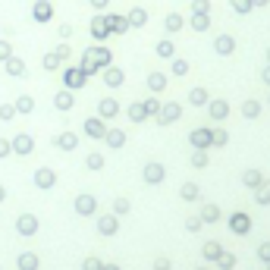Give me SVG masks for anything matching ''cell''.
<instances>
[{
	"mask_svg": "<svg viewBox=\"0 0 270 270\" xmlns=\"http://www.w3.org/2000/svg\"><path fill=\"white\" fill-rule=\"evenodd\" d=\"M28 145H32V141L22 135V138H16V148H19V151H28Z\"/></svg>",
	"mask_w": 270,
	"mask_h": 270,
	"instance_id": "4",
	"label": "cell"
},
{
	"mask_svg": "<svg viewBox=\"0 0 270 270\" xmlns=\"http://www.w3.org/2000/svg\"><path fill=\"white\" fill-rule=\"evenodd\" d=\"M0 116L10 119V116H13V107H10V104H4V107H0Z\"/></svg>",
	"mask_w": 270,
	"mask_h": 270,
	"instance_id": "5",
	"label": "cell"
},
{
	"mask_svg": "<svg viewBox=\"0 0 270 270\" xmlns=\"http://www.w3.org/2000/svg\"><path fill=\"white\" fill-rule=\"evenodd\" d=\"M35 16H38V19H47V16H50V7H47V4H38V7H35Z\"/></svg>",
	"mask_w": 270,
	"mask_h": 270,
	"instance_id": "2",
	"label": "cell"
},
{
	"mask_svg": "<svg viewBox=\"0 0 270 270\" xmlns=\"http://www.w3.org/2000/svg\"><path fill=\"white\" fill-rule=\"evenodd\" d=\"M7 73H10V76H22V73H25V66L16 60V57H10V60H7Z\"/></svg>",
	"mask_w": 270,
	"mask_h": 270,
	"instance_id": "1",
	"label": "cell"
},
{
	"mask_svg": "<svg viewBox=\"0 0 270 270\" xmlns=\"http://www.w3.org/2000/svg\"><path fill=\"white\" fill-rule=\"evenodd\" d=\"M19 110H32V101L28 98H19Z\"/></svg>",
	"mask_w": 270,
	"mask_h": 270,
	"instance_id": "6",
	"label": "cell"
},
{
	"mask_svg": "<svg viewBox=\"0 0 270 270\" xmlns=\"http://www.w3.org/2000/svg\"><path fill=\"white\" fill-rule=\"evenodd\" d=\"M0 60H4V63L10 60V44L7 41H0Z\"/></svg>",
	"mask_w": 270,
	"mask_h": 270,
	"instance_id": "3",
	"label": "cell"
},
{
	"mask_svg": "<svg viewBox=\"0 0 270 270\" xmlns=\"http://www.w3.org/2000/svg\"><path fill=\"white\" fill-rule=\"evenodd\" d=\"M7 148H10V145H7V141H0V157H4V154H7Z\"/></svg>",
	"mask_w": 270,
	"mask_h": 270,
	"instance_id": "7",
	"label": "cell"
}]
</instances>
